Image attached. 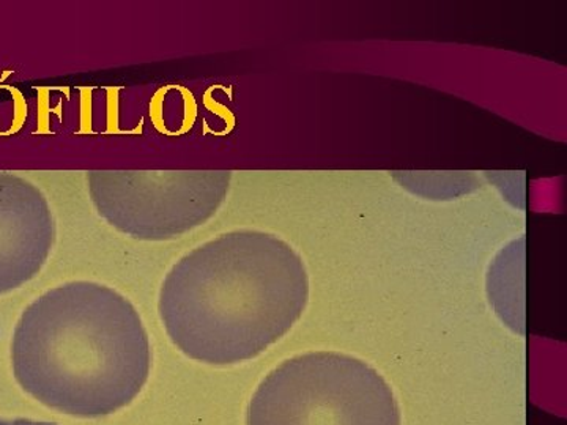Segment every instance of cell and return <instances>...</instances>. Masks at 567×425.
<instances>
[{
	"label": "cell",
	"instance_id": "6da1fadb",
	"mask_svg": "<svg viewBox=\"0 0 567 425\" xmlns=\"http://www.w3.org/2000/svg\"><path fill=\"white\" fill-rule=\"evenodd\" d=\"M308 300L300 253L278 235L241 229L185 253L164 278L158 312L189 360L233 365L289 333Z\"/></svg>",
	"mask_w": 567,
	"mask_h": 425
},
{
	"label": "cell",
	"instance_id": "7a4b0ae2",
	"mask_svg": "<svg viewBox=\"0 0 567 425\" xmlns=\"http://www.w3.org/2000/svg\"><path fill=\"white\" fill-rule=\"evenodd\" d=\"M25 393L76 417L112 415L147 383L152 349L128 298L103 283L66 282L25 308L11 341Z\"/></svg>",
	"mask_w": 567,
	"mask_h": 425
},
{
	"label": "cell",
	"instance_id": "3957f363",
	"mask_svg": "<svg viewBox=\"0 0 567 425\" xmlns=\"http://www.w3.org/2000/svg\"><path fill=\"white\" fill-rule=\"evenodd\" d=\"M248 425H401L393 390L372 365L336 352L298 354L265 376Z\"/></svg>",
	"mask_w": 567,
	"mask_h": 425
},
{
	"label": "cell",
	"instance_id": "277c9868",
	"mask_svg": "<svg viewBox=\"0 0 567 425\" xmlns=\"http://www.w3.org/2000/svg\"><path fill=\"white\" fill-rule=\"evenodd\" d=\"M230 173L87 174L96 215L107 226L140 241H169L210 221L229 193Z\"/></svg>",
	"mask_w": 567,
	"mask_h": 425
},
{
	"label": "cell",
	"instance_id": "5b68a950",
	"mask_svg": "<svg viewBox=\"0 0 567 425\" xmlns=\"http://www.w3.org/2000/svg\"><path fill=\"white\" fill-rule=\"evenodd\" d=\"M55 235L50 200L39 186L21 175L0 173V294L40 273Z\"/></svg>",
	"mask_w": 567,
	"mask_h": 425
},
{
	"label": "cell",
	"instance_id": "8992f818",
	"mask_svg": "<svg viewBox=\"0 0 567 425\" xmlns=\"http://www.w3.org/2000/svg\"><path fill=\"white\" fill-rule=\"evenodd\" d=\"M0 425H58L54 423H40V421H31V419H3L0 417Z\"/></svg>",
	"mask_w": 567,
	"mask_h": 425
}]
</instances>
